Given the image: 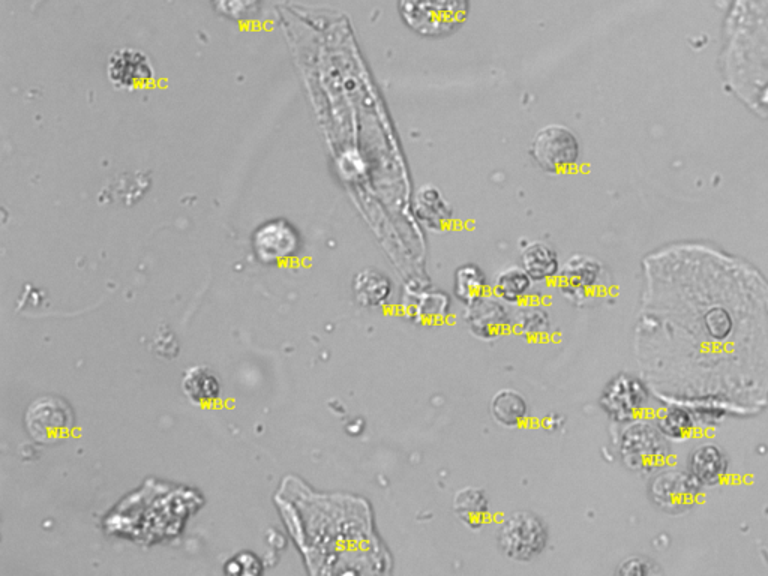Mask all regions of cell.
I'll return each mask as SVG.
<instances>
[{"instance_id":"1","label":"cell","mask_w":768,"mask_h":576,"mask_svg":"<svg viewBox=\"0 0 768 576\" xmlns=\"http://www.w3.org/2000/svg\"><path fill=\"white\" fill-rule=\"evenodd\" d=\"M468 0H399L404 23L420 36L438 38L455 32L467 20Z\"/></svg>"},{"instance_id":"2","label":"cell","mask_w":768,"mask_h":576,"mask_svg":"<svg viewBox=\"0 0 768 576\" xmlns=\"http://www.w3.org/2000/svg\"><path fill=\"white\" fill-rule=\"evenodd\" d=\"M548 527L536 513L518 510L501 521L497 543L504 557L528 563L539 557L548 545Z\"/></svg>"},{"instance_id":"3","label":"cell","mask_w":768,"mask_h":576,"mask_svg":"<svg viewBox=\"0 0 768 576\" xmlns=\"http://www.w3.org/2000/svg\"><path fill=\"white\" fill-rule=\"evenodd\" d=\"M531 155L542 170L566 173L579 161L581 146L572 129L564 125H548L534 135Z\"/></svg>"},{"instance_id":"4","label":"cell","mask_w":768,"mask_h":576,"mask_svg":"<svg viewBox=\"0 0 768 576\" xmlns=\"http://www.w3.org/2000/svg\"><path fill=\"white\" fill-rule=\"evenodd\" d=\"M26 426L33 440L38 443H56L71 434L74 413L62 398L41 396L27 408Z\"/></svg>"},{"instance_id":"5","label":"cell","mask_w":768,"mask_h":576,"mask_svg":"<svg viewBox=\"0 0 768 576\" xmlns=\"http://www.w3.org/2000/svg\"><path fill=\"white\" fill-rule=\"evenodd\" d=\"M107 77L117 89L132 90L152 83L155 69L143 51L125 47L111 54L107 63Z\"/></svg>"},{"instance_id":"6","label":"cell","mask_w":768,"mask_h":576,"mask_svg":"<svg viewBox=\"0 0 768 576\" xmlns=\"http://www.w3.org/2000/svg\"><path fill=\"white\" fill-rule=\"evenodd\" d=\"M299 246V234L284 219L266 222L254 234L255 254L266 264L291 257L299 251Z\"/></svg>"},{"instance_id":"7","label":"cell","mask_w":768,"mask_h":576,"mask_svg":"<svg viewBox=\"0 0 768 576\" xmlns=\"http://www.w3.org/2000/svg\"><path fill=\"white\" fill-rule=\"evenodd\" d=\"M465 323L476 338L495 339L509 326L510 315L503 300L485 294L468 303Z\"/></svg>"},{"instance_id":"8","label":"cell","mask_w":768,"mask_h":576,"mask_svg":"<svg viewBox=\"0 0 768 576\" xmlns=\"http://www.w3.org/2000/svg\"><path fill=\"white\" fill-rule=\"evenodd\" d=\"M699 482L693 474H684L680 471H669L654 480L651 485V494L654 501L666 510H683L692 506L695 495L699 491Z\"/></svg>"},{"instance_id":"9","label":"cell","mask_w":768,"mask_h":576,"mask_svg":"<svg viewBox=\"0 0 768 576\" xmlns=\"http://www.w3.org/2000/svg\"><path fill=\"white\" fill-rule=\"evenodd\" d=\"M602 278V266L594 258L573 255L560 269L561 291L569 299H579L593 291Z\"/></svg>"},{"instance_id":"10","label":"cell","mask_w":768,"mask_h":576,"mask_svg":"<svg viewBox=\"0 0 768 576\" xmlns=\"http://www.w3.org/2000/svg\"><path fill=\"white\" fill-rule=\"evenodd\" d=\"M453 512L462 524L471 530H477L488 522L491 515L488 495L476 486H465L459 489L453 498Z\"/></svg>"},{"instance_id":"11","label":"cell","mask_w":768,"mask_h":576,"mask_svg":"<svg viewBox=\"0 0 768 576\" xmlns=\"http://www.w3.org/2000/svg\"><path fill=\"white\" fill-rule=\"evenodd\" d=\"M522 269L534 282L557 278L561 264L557 251L545 242H531L521 254Z\"/></svg>"},{"instance_id":"12","label":"cell","mask_w":768,"mask_h":576,"mask_svg":"<svg viewBox=\"0 0 768 576\" xmlns=\"http://www.w3.org/2000/svg\"><path fill=\"white\" fill-rule=\"evenodd\" d=\"M414 212L417 218L431 230H441L452 218V209L440 189L425 185L417 191L414 198Z\"/></svg>"},{"instance_id":"13","label":"cell","mask_w":768,"mask_h":576,"mask_svg":"<svg viewBox=\"0 0 768 576\" xmlns=\"http://www.w3.org/2000/svg\"><path fill=\"white\" fill-rule=\"evenodd\" d=\"M182 389L194 404L209 405L221 395V381L209 366H192L183 375Z\"/></svg>"},{"instance_id":"14","label":"cell","mask_w":768,"mask_h":576,"mask_svg":"<svg viewBox=\"0 0 768 576\" xmlns=\"http://www.w3.org/2000/svg\"><path fill=\"white\" fill-rule=\"evenodd\" d=\"M357 302L366 308L384 305L392 294V282L377 269H363L353 282Z\"/></svg>"},{"instance_id":"15","label":"cell","mask_w":768,"mask_h":576,"mask_svg":"<svg viewBox=\"0 0 768 576\" xmlns=\"http://www.w3.org/2000/svg\"><path fill=\"white\" fill-rule=\"evenodd\" d=\"M689 467L690 473L699 482L704 483V485H716V483L722 482L723 477H725L728 461H726V456L723 455L722 450L717 449L716 446H711V444H705L692 453Z\"/></svg>"},{"instance_id":"16","label":"cell","mask_w":768,"mask_h":576,"mask_svg":"<svg viewBox=\"0 0 768 576\" xmlns=\"http://www.w3.org/2000/svg\"><path fill=\"white\" fill-rule=\"evenodd\" d=\"M641 387L639 381L629 377H617L608 384L602 395V405L612 416L623 419L641 407L644 398H627L629 393Z\"/></svg>"},{"instance_id":"17","label":"cell","mask_w":768,"mask_h":576,"mask_svg":"<svg viewBox=\"0 0 768 576\" xmlns=\"http://www.w3.org/2000/svg\"><path fill=\"white\" fill-rule=\"evenodd\" d=\"M491 413L498 425L516 428L527 420L528 404L518 390L501 389L492 398Z\"/></svg>"},{"instance_id":"18","label":"cell","mask_w":768,"mask_h":576,"mask_svg":"<svg viewBox=\"0 0 768 576\" xmlns=\"http://www.w3.org/2000/svg\"><path fill=\"white\" fill-rule=\"evenodd\" d=\"M531 282L533 279L522 269V266L507 267L495 276L492 290L498 299L513 305V303H521L527 297Z\"/></svg>"},{"instance_id":"19","label":"cell","mask_w":768,"mask_h":576,"mask_svg":"<svg viewBox=\"0 0 768 576\" xmlns=\"http://www.w3.org/2000/svg\"><path fill=\"white\" fill-rule=\"evenodd\" d=\"M486 288H488V284H486L485 275L479 267L474 266V264H465L456 270L453 290L461 302L468 305L479 297L485 296Z\"/></svg>"},{"instance_id":"20","label":"cell","mask_w":768,"mask_h":576,"mask_svg":"<svg viewBox=\"0 0 768 576\" xmlns=\"http://www.w3.org/2000/svg\"><path fill=\"white\" fill-rule=\"evenodd\" d=\"M627 432L629 434L623 440V455L624 458L629 459L630 467H645L654 458H659L660 449H662L660 441H656L654 444L641 443V437H639L636 426Z\"/></svg>"},{"instance_id":"21","label":"cell","mask_w":768,"mask_h":576,"mask_svg":"<svg viewBox=\"0 0 768 576\" xmlns=\"http://www.w3.org/2000/svg\"><path fill=\"white\" fill-rule=\"evenodd\" d=\"M261 0H213L216 11L233 20L251 17L260 8Z\"/></svg>"},{"instance_id":"22","label":"cell","mask_w":768,"mask_h":576,"mask_svg":"<svg viewBox=\"0 0 768 576\" xmlns=\"http://www.w3.org/2000/svg\"><path fill=\"white\" fill-rule=\"evenodd\" d=\"M690 428H692V417L681 408H674V410L669 411L665 419L662 420L663 432L671 435V437H684V435L689 434Z\"/></svg>"},{"instance_id":"23","label":"cell","mask_w":768,"mask_h":576,"mask_svg":"<svg viewBox=\"0 0 768 576\" xmlns=\"http://www.w3.org/2000/svg\"><path fill=\"white\" fill-rule=\"evenodd\" d=\"M549 318H548V311H543V309L540 308H533V309H527L525 312H521L518 317V323L516 324H524V329L528 330L530 329V335H533V326L536 324L537 330H545V327L548 326Z\"/></svg>"}]
</instances>
